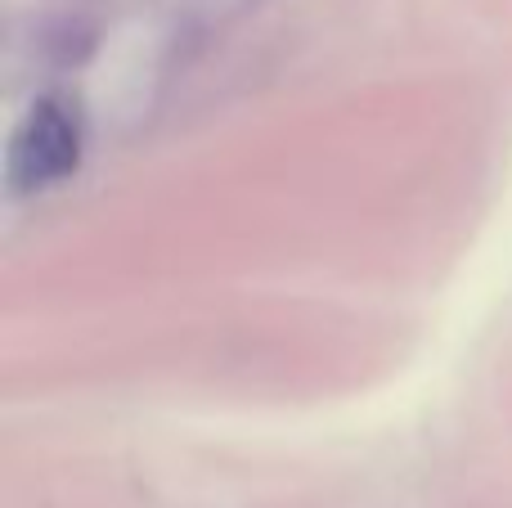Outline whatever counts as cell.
<instances>
[{
	"label": "cell",
	"mask_w": 512,
	"mask_h": 508,
	"mask_svg": "<svg viewBox=\"0 0 512 508\" xmlns=\"http://www.w3.org/2000/svg\"><path fill=\"white\" fill-rule=\"evenodd\" d=\"M77 158H81L77 117L59 99H41L23 117V126L14 131V144H9V185L18 194L50 189L77 171Z\"/></svg>",
	"instance_id": "6da1fadb"
}]
</instances>
